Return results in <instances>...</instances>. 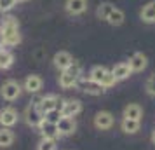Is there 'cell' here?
<instances>
[{
  "instance_id": "1",
  "label": "cell",
  "mask_w": 155,
  "mask_h": 150,
  "mask_svg": "<svg viewBox=\"0 0 155 150\" xmlns=\"http://www.w3.org/2000/svg\"><path fill=\"white\" fill-rule=\"evenodd\" d=\"M0 32L4 35V45L7 47H14L21 42V33H19V23L14 16H7L4 18Z\"/></svg>"
},
{
  "instance_id": "17",
  "label": "cell",
  "mask_w": 155,
  "mask_h": 150,
  "mask_svg": "<svg viewBox=\"0 0 155 150\" xmlns=\"http://www.w3.org/2000/svg\"><path fill=\"white\" fill-rule=\"evenodd\" d=\"M110 72L113 73V77H115V80H117V82H119V80H126L127 77H129V75L133 73L127 63H117Z\"/></svg>"
},
{
  "instance_id": "18",
  "label": "cell",
  "mask_w": 155,
  "mask_h": 150,
  "mask_svg": "<svg viewBox=\"0 0 155 150\" xmlns=\"http://www.w3.org/2000/svg\"><path fill=\"white\" fill-rule=\"evenodd\" d=\"M140 18L145 23H155V0L143 5V9L140 11Z\"/></svg>"
},
{
  "instance_id": "13",
  "label": "cell",
  "mask_w": 155,
  "mask_h": 150,
  "mask_svg": "<svg viewBox=\"0 0 155 150\" xmlns=\"http://www.w3.org/2000/svg\"><path fill=\"white\" fill-rule=\"evenodd\" d=\"M127 65H129L131 72H143L145 68H147V65H148V58L145 56L143 52H134Z\"/></svg>"
},
{
  "instance_id": "14",
  "label": "cell",
  "mask_w": 155,
  "mask_h": 150,
  "mask_svg": "<svg viewBox=\"0 0 155 150\" xmlns=\"http://www.w3.org/2000/svg\"><path fill=\"white\" fill-rule=\"evenodd\" d=\"M38 129H40V135H42V138H45V140H54L56 142L58 138H59V131H58L56 124H51V122L44 121L40 126H38Z\"/></svg>"
},
{
  "instance_id": "25",
  "label": "cell",
  "mask_w": 155,
  "mask_h": 150,
  "mask_svg": "<svg viewBox=\"0 0 155 150\" xmlns=\"http://www.w3.org/2000/svg\"><path fill=\"white\" fill-rule=\"evenodd\" d=\"M61 117H63V115H61L59 110H51V112H47V114H44V121L51 122V124H58Z\"/></svg>"
},
{
  "instance_id": "2",
  "label": "cell",
  "mask_w": 155,
  "mask_h": 150,
  "mask_svg": "<svg viewBox=\"0 0 155 150\" xmlns=\"http://www.w3.org/2000/svg\"><path fill=\"white\" fill-rule=\"evenodd\" d=\"M80 73H82V66H80L78 61L73 59V63H71L66 70L61 72V75H59L58 82H59V86L63 87V89L75 87L77 86V82H78V79H80Z\"/></svg>"
},
{
  "instance_id": "31",
  "label": "cell",
  "mask_w": 155,
  "mask_h": 150,
  "mask_svg": "<svg viewBox=\"0 0 155 150\" xmlns=\"http://www.w3.org/2000/svg\"><path fill=\"white\" fill-rule=\"evenodd\" d=\"M152 143H153V145H155V131H153V133H152Z\"/></svg>"
},
{
  "instance_id": "11",
  "label": "cell",
  "mask_w": 155,
  "mask_h": 150,
  "mask_svg": "<svg viewBox=\"0 0 155 150\" xmlns=\"http://www.w3.org/2000/svg\"><path fill=\"white\" fill-rule=\"evenodd\" d=\"M44 86V80L40 75H28L25 79V84H23V89L28 91L30 94H37Z\"/></svg>"
},
{
  "instance_id": "20",
  "label": "cell",
  "mask_w": 155,
  "mask_h": 150,
  "mask_svg": "<svg viewBox=\"0 0 155 150\" xmlns=\"http://www.w3.org/2000/svg\"><path fill=\"white\" fill-rule=\"evenodd\" d=\"M124 19H126V14H124L120 9H117V7L113 9L112 12L108 14V18H106V21L110 23L112 26H120V25L124 23Z\"/></svg>"
},
{
  "instance_id": "16",
  "label": "cell",
  "mask_w": 155,
  "mask_h": 150,
  "mask_svg": "<svg viewBox=\"0 0 155 150\" xmlns=\"http://www.w3.org/2000/svg\"><path fill=\"white\" fill-rule=\"evenodd\" d=\"M141 115H143V108L138 103H129L124 108V112H122V117L124 119H131V121H141Z\"/></svg>"
},
{
  "instance_id": "15",
  "label": "cell",
  "mask_w": 155,
  "mask_h": 150,
  "mask_svg": "<svg viewBox=\"0 0 155 150\" xmlns=\"http://www.w3.org/2000/svg\"><path fill=\"white\" fill-rule=\"evenodd\" d=\"M58 101H59V96L56 94H47V96H42V100L38 103V108L42 114H47L51 110H56L58 108Z\"/></svg>"
},
{
  "instance_id": "26",
  "label": "cell",
  "mask_w": 155,
  "mask_h": 150,
  "mask_svg": "<svg viewBox=\"0 0 155 150\" xmlns=\"http://www.w3.org/2000/svg\"><path fill=\"white\" fill-rule=\"evenodd\" d=\"M117 84V80H115V77H113V73L110 70L105 73V77H103V80H101V87H105V89H108V87H112Z\"/></svg>"
},
{
  "instance_id": "28",
  "label": "cell",
  "mask_w": 155,
  "mask_h": 150,
  "mask_svg": "<svg viewBox=\"0 0 155 150\" xmlns=\"http://www.w3.org/2000/svg\"><path fill=\"white\" fill-rule=\"evenodd\" d=\"M16 5V0H0V12H9Z\"/></svg>"
},
{
  "instance_id": "8",
  "label": "cell",
  "mask_w": 155,
  "mask_h": 150,
  "mask_svg": "<svg viewBox=\"0 0 155 150\" xmlns=\"http://www.w3.org/2000/svg\"><path fill=\"white\" fill-rule=\"evenodd\" d=\"M64 9L70 16H80L87 11V0H66Z\"/></svg>"
},
{
  "instance_id": "32",
  "label": "cell",
  "mask_w": 155,
  "mask_h": 150,
  "mask_svg": "<svg viewBox=\"0 0 155 150\" xmlns=\"http://www.w3.org/2000/svg\"><path fill=\"white\" fill-rule=\"evenodd\" d=\"M18 2H28V0H16V4H18Z\"/></svg>"
},
{
  "instance_id": "4",
  "label": "cell",
  "mask_w": 155,
  "mask_h": 150,
  "mask_svg": "<svg viewBox=\"0 0 155 150\" xmlns=\"http://www.w3.org/2000/svg\"><path fill=\"white\" fill-rule=\"evenodd\" d=\"M23 117H25V122L28 124L30 128H38L44 122V114L40 112V108L37 107V105H33V103L26 107Z\"/></svg>"
},
{
  "instance_id": "30",
  "label": "cell",
  "mask_w": 155,
  "mask_h": 150,
  "mask_svg": "<svg viewBox=\"0 0 155 150\" xmlns=\"http://www.w3.org/2000/svg\"><path fill=\"white\" fill-rule=\"evenodd\" d=\"M0 44L4 45V35H2V32H0Z\"/></svg>"
},
{
  "instance_id": "22",
  "label": "cell",
  "mask_w": 155,
  "mask_h": 150,
  "mask_svg": "<svg viewBox=\"0 0 155 150\" xmlns=\"http://www.w3.org/2000/svg\"><path fill=\"white\" fill-rule=\"evenodd\" d=\"M106 72H108V68L101 66V65H98V66H92L91 73H89V80H92V82H96V84H99V86H101V80H103V77H105Z\"/></svg>"
},
{
  "instance_id": "3",
  "label": "cell",
  "mask_w": 155,
  "mask_h": 150,
  "mask_svg": "<svg viewBox=\"0 0 155 150\" xmlns=\"http://www.w3.org/2000/svg\"><path fill=\"white\" fill-rule=\"evenodd\" d=\"M23 93V87L19 82H16V80H5L2 87H0V94H2V98L7 101H14L18 100Z\"/></svg>"
},
{
  "instance_id": "27",
  "label": "cell",
  "mask_w": 155,
  "mask_h": 150,
  "mask_svg": "<svg viewBox=\"0 0 155 150\" xmlns=\"http://www.w3.org/2000/svg\"><path fill=\"white\" fill-rule=\"evenodd\" d=\"M38 150H56V142L42 138V142L38 143Z\"/></svg>"
},
{
  "instance_id": "10",
  "label": "cell",
  "mask_w": 155,
  "mask_h": 150,
  "mask_svg": "<svg viewBox=\"0 0 155 150\" xmlns=\"http://www.w3.org/2000/svg\"><path fill=\"white\" fill-rule=\"evenodd\" d=\"M52 63H54V66H56L59 72H63V70H66V68L73 63V58H71V54L68 52V51H59V52L54 54Z\"/></svg>"
},
{
  "instance_id": "5",
  "label": "cell",
  "mask_w": 155,
  "mask_h": 150,
  "mask_svg": "<svg viewBox=\"0 0 155 150\" xmlns=\"http://www.w3.org/2000/svg\"><path fill=\"white\" fill-rule=\"evenodd\" d=\"M18 119H19V115H18V112L12 107H5L0 110V126L2 128H12V126H16Z\"/></svg>"
},
{
  "instance_id": "6",
  "label": "cell",
  "mask_w": 155,
  "mask_h": 150,
  "mask_svg": "<svg viewBox=\"0 0 155 150\" xmlns=\"http://www.w3.org/2000/svg\"><path fill=\"white\" fill-rule=\"evenodd\" d=\"M113 121H115L113 114L108 112V110H101L94 115V126H96V129H101V131H106V129L112 128Z\"/></svg>"
},
{
  "instance_id": "29",
  "label": "cell",
  "mask_w": 155,
  "mask_h": 150,
  "mask_svg": "<svg viewBox=\"0 0 155 150\" xmlns=\"http://www.w3.org/2000/svg\"><path fill=\"white\" fill-rule=\"evenodd\" d=\"M145 87H147V93L150 94V96H155V73L148 77L147 86H145Z\"/></svg>"
},
{
  "instance_id": "12",
  "label": "cell",
  "mask_w": 155,
  "mask_h": 150,
  "mask_svg": "<svg viewBox=\"0 0 155 150\" xmlns=\"http://www.w3.org/2000/svg\"><path fill=\"white\" fill-rule=\"evenodd\" d=\"M77 86H80V89L84 91L85 94H91V96H101V94L105 93V87H101L99 84L96 82H92V80H80L78 79Z\"/></svg>"
},
{
  "instance_id": "23",
  "label": "cell",
  "mask_w": 155,
  "mask_h": 150,
  "mask_svg": "<svg viewBox=\"0 0 155 150\" xmlns=\"http://www.w3.org/2000/svg\"><path fill=\"white\" fill-rule=\"evenodd\" d=\"M14 63V54L7 49H2L0 51V68H4V70H7L11 68Z\"/></svg>"
},
{
  "instance_id": "19",
  "label": "cell",
  "mask_w": 155,
  "mask_h": 150,
  "mask_svg": "<svg viewBox=\"0 0 155 150\" xmlns=\"http://www.w3.org/2000/svg\"><path fill=\"white\" fill-rule=\"evenodd\" d=\"M14 133L11 128H0V148H7L14 143Z\"/></svg>"
},
{
  "instance_id": "21",
  "label": "cell",
  "mask_w": 155,
  "mask_h": 150,
  "mask_svg": "<svg viewBox=\"0 0 155 150\" xmlns=\"http://www.w3.org/2000/svg\"><path fill=\"white\" fill-rule=\"evenodd\" d=\"M120 128L124 133L127 135H134V133H138L140 131V121H131V119H122L120 122Z\"/></svg>"
},
{
  "instance_id": "9",
  "label": "cell",
  "mask_w": 155,
  "mask_h": 150,
  "mask_svg": "<svg viewBox=\"0 0 155 150\" xmlns=\"http://www.w3.org/2000/svg\"><path fill=\"white\" fill-rule=\"evenodd\" d=\"M58 131H59V135L61 136H68V135H73L75 133V129H77V122L73 117H61L59 122L56 124Z\"/></svg>"
},
{
  "instance_id": "33",
  "label": "cell",
  "mask_w": 155,
  "mask_h": 150,
  "mask_svg": "<svg viewBox=\"0 0 155 150\" xmlns=\"http://www.w3.org/2000/svg\"><path fill=\"white\" fill-rule=\"evenodd\" d=\"M2 49H4V45H2V44H0V51H2Z\"/></svg>"
},
{
  "instance_id": "24",
  "label": "cell",
  "mask_w": 155,
  "mask_h": 150,
  "mask_svg": "<svg viewBox=\"0 0 155 150\" xmlns=\"http://www.w3.org/2000/svg\"><path fill=\"white\" fill-rule=\"evenodd\" d=\"M113 9H115V5L113 4H110V2H103V4H99L98 9H96V16H98L99 19H105L108 18V14L112 12Z\"/></svg>"
},
{
  "instance_id": "7",
  "label": "cell",
  "mask_w": 155,
  "mask_h": 150,
  "mask_svg": "<svg viewBox=\"0 0 155 150\" xmlns=\"http://www.w3.org/2000/svg\"><path fill=\"white\" fill-rule=\"evenodd\" d=\"M82 112V101L80 100H63L61 115L63 117H75Z\"/></svg>"
}]
</instances>
